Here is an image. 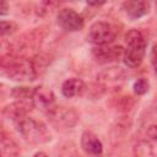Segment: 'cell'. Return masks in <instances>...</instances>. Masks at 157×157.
<instances>
[{"label": "cell", "instance_id": "obj_18", "mask_svg": "<svg viewBox=\"0 0 157 157\" xmlns=\"http://www.w3.org/2000/svg\"><path fill=\"white\" fill-rule=\"evenodd\" d=\"M1 38L10 37L17 31V25L12 21H1Z\"/></svg>", "mask_w": 157, "mask_h": 157}, {"label": "cell", "instance_id": "obj_9", "mask_svg": "<svg viewBox=\"0 0 157 157\" xmlns=\"http://www.w3.org/2000/svg\"><path fill=\"white\" fill-rule=\"evenodd\" d=\"M33 102H34V108L37 107L40 110H43L44 113H48L52 108H54L56 105L54 92L43 85L34 87Z\"/></svg>", "mask_w": 157, "mask_h": 157}, {"label": "cell", "instance_id": "obj_8", "mask_svg": "<svg viewBox=\"0 0 157 157\" xmlns=\"http://www.w3.org/2000/svg\"><path fill=\"white\" fill-rule=\"evenodd\" d=\"M92 55L97 63H113L124 55V48L121 45H97L92 48Z\"/></svg>", "mask_w": 157, "mask_h": 157}, {"label": "cell", "instance_id": "obj_12", "mask_svg": "<svg viewBox=\"0 0 157 157\" xmlns=\"http://www.w3.org/2000/svg\"><path fill=\"white\" fill-rule=\"evenodd\" d=\"M121 7L129 18L137 20L150 12L151 2L145 0H126L121 4Z\"/></svg>", "mask_w": 157, "mask_h": 157}, {"label": "cell", "instance_id": "obj_23", "mask_svg": "<svg viewBox=\"0 0 157 157\" xmlns=\"http://www.w3.org/2000/svg\"><path fill=\"white\" fill-rule=\"evenodd\" d=\"M33 157H48V155H47L45 152H42V151H39V152L34 153V155H33Z\"/></svg>", "mask_w": 157, "mask_h": 157}, {"label": "cell", "instance_id": "obj_16", "mask_svg": "<svg viewBox=\"0 0 157 157\" xmlns=\"http://www.w3.org/2000/svg\"><path fill=\"white\" fill-rule=\"evenodd\" d=\"M134 105V99L129 96H121L113 99V107L118 112H129Z\"/></svg>", "mask_w": 157, "mask_h": 157}, {"label": "cell", "instance_id": "obj_3", "mask_svg": "<svg viewBox=\"0 0 157 157\" xmlns=\"http://www.w3.org/2000/svg\"><path fill=\"white\" fill-rule=\"evenodd\" d=\"M15 126L20 135L23 137V140H26L29 144L39 145L48 142L50 140V134L48 131L47 125L43 121L37 120L29 115L16 121Z\"/></svg>", "mask_w": 157, "mask_h": 157}, {"label": "cell", "instance_id": "obj_22", "mask_svg": "<svg viewBox=\"0 0 157 157\" xmlns=\"http://www.w3.org/2000/svg\"><path fill=\"white\" fill-rule=\"evenodd\" d=\"M7 10H9V4L6 1H2L1 2V9H0V15L4 16L7 13Z\"/></svg>", "mask_w": 157, "mask_h": 157}, {"label": "cell", "instance_id": "obj_21", "mask_svg": "<svg viewBox=\"0 0 157 157\" xmlns=\"http://www.w3.org/2000/svg\"><path fill=\"white\" fill-rule=\"evenodd\" d=\"M151 61H152V66L155 70V74L157 75V43L153 45L152 48V53H151Z\"/></svg>", "mask_w": 157, "mask_h": 157}, {"label": "cell", "instance_id": "obj_7", "mask_svg": "<svg viewBox=\"0 0 157 157\" xmlns=\"http://www.w3.org/2000/svg\"><path fill=\"white\" fill-rule=\"evenodd\" d=\"M56 23L61 29L66 32H77L83 28L85 18L74 9L63 7L56 15Z\"/></svg>", "mask_w": 157, "mask_h": 157}, {"label": "cell", "instance_id": "obj_13", "mask_svg": "<svg viewBox=\"0 0 157 157\" xmlns=\"http://www.w3.org/2000/svg\"><path fill=\"white\" fill-rule=\"evenodd\" d=\"M86 91H87L86 83L81 78H77V77L67 78L61 85V93L66 98L81 97Z\"/></svg>", "mask_w": 157, "mask_h": 157}, {"label": "cell", "instance_id": "obj_1", "mask_svg": "<svg viewBox=\"0 0 157 157\" xmlns=\"http://www.w3.org/2000/svg\"><path fill=\"white\" fill-rule=\"evenodd\" d=\"M1 70L13 81H32L38 77L32 58H22L10 53L1 56Z\"/></svg>", "mask_w": 157, "mask_h": 157}, {"label": "cell", "instance_id": "obj_11", "mask_svg": "<svg viewBox=\"0 0 157 157\" xmlns=\"http://www.w3.org/2000/svg\"><path fill=\"white\" fill-rule=\"evenodd\" d=\"M81 147L90 157H103V144L98 136L90 130H85L82 132Z\"/></svg>", "mask_w": 157, "mask_h": 157}, {"label": "cell", "instance_id": "obj_20", "mask_svg": "<svg viewBox=\"0 0 157 157\" xmlns=\"http://www.w3.org/2000/svg\"><path fill=\"white\" fill-rule=\"evenodd\" d=\"M146 135L147 137H150L153 141H157V124H152L147 128L146 130Z\"/></svg>", "mask_w": 157, "mask_h": 157}, {"label": "cell", "instance_id": "obj_2", "mask_svg": "<svg viewBox=\"0 0 157 157\" xmlns=\"http://www.w3.org/2000/svg\"><path fill=\"white\" fill-rule=\"evenodd\" d=\"M125 47H124V55L123 60L126 66L129 67H137L144 61L146 54L147 42L145 36L137 29H130L126 32L125 37Z\"/></svg>", "mask_w": 157, "mask_h": 157}, {"label": "cell", "instance_id": "obj_17", "mask_svg": "<svg viewBox=\"0 0 157 157\" xmlns=\"http://www.w3.org/2000/svg\"><path fill=\"white\" fill-rule=\"evenodd\" d=\"M132 88H134V93L135 94L142 96V94H145V93L148 92V90H150V82H148L147 78H144V77L142 78H139V80H136L134 82Z\"/></svg>", "mask_w": 157, "mask_h": 157}, {"label": "cell", "instance_id": "obj_10", "mask_svg": "<svg viewBox=\"0 0 157 157\" xmlns=\"http://www.w3.org/2000/svg\"><path fill=\"white\" fill-rule=\"evenodd\" d=\"M33 108H34V104H32V103L22 102V101H15V102L7 104L6 107H4L2 115H4V118L16 123L20 119L27 117Z\"/></svg>", "mask_w": 157, "mask_h": 157}, {"label": "cell", "instance_id": "obj_15", "mask_svg": "<svg viewBox=\"0 0 157 157\" xmlns=\"http://www.w3.org/2000/svg\"><path fill=\"white\" fill-rule=\"evenodd\" d=\"M33 94H34V88L26 87V86L13 87V90L11 91V96L15 98V101L28 102V103H32V104H34V102H33Z\"/></svg>", "mask_w": 157, "mask_h": 157}, {"label": "cell", "instance_id": "obj_4", "mask_svg": "<svg viewBox=\"0 0 157 157\" xmlns=\"http://www.w3.org/2000/svg\"><path fill=\"white\" fill-rule=\"evenodd\" d=\"M118 36V28L109 22L97 21L91 25L87 32V40L97 45H108L114 42Z\"/></svg>", "mask_w": 157, "mask_h": 157}, {"label": "cell", "instance_id": "obj_5", "mask_svg": "<svg viewBox=\"0 0 157 157\" xmlns=\"http://www.w3.org/2000/svg\"><path fill=\"white\" fill-rule=\"evenodd\" d=\"M52 125L58 129H71L78 123V113L71 107L55 105L48 113H45Z\"/></svg>", "mask_w": 157, "mask_h": 157}, {"label": "cell", "instance_id": "obj_6", "mask_svg": "<svg viewBox=\"0 0 157 157\" xmlns=\"http://www.w3.org/2000/svg\"><path fill=\"white\" fill-rule=\"evenodd\" d=\"M126 77H128L126 71L123 67L110 66L98 72L97 82L103 87L104 91H109V90L117 91L124 85Z\"/></svg>", "mask_w": 157, "mask_h": 157}, {"label": "cell", "instance_id": "obj_19", "mask_svg": "<svg viewBox=\"0 0 157 157\" xmlns=\"http://www.w3.org/2000/svg\"><path fill=\"white\" fill-rule=\"evenodd\" d=\"M59 157H81L76 150L74 147H63L60 150V153H59Z\"/></svg>", "mask_w": 157, "mask_h": 157}, {"label": "cell", "instance_id": "obj_14", "mask_svg": "<svg viewBox=\"0 0 157 157\" xmlns=\"http://www.w3.org/2000/svg\"><path fill=\"white\" fill-rule=\"evenodd\" d=\"M0 153L1 157H18L20 155L16 141L5 131H1L0 135Z\"/></svg>", "mask_w": 157, "mask_h": 157}]
</instances>
